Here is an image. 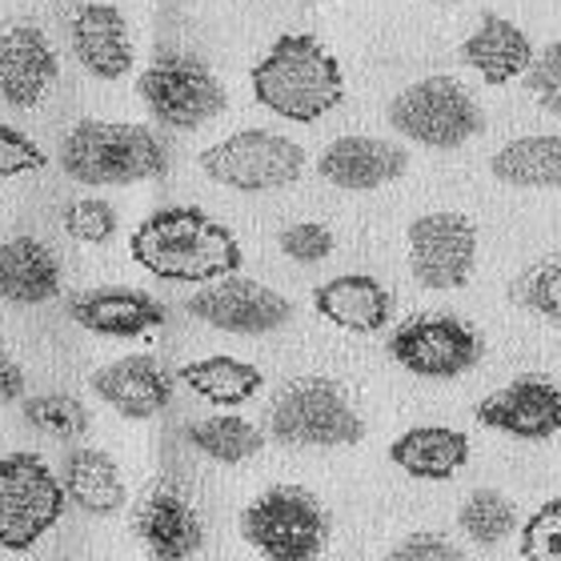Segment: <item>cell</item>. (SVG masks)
<instances>
[{"label": "cell", "mask_w": 561, "mask_h": 561, "mask_svg": "<svg viewBox=\"0 0 561 561\" xmlns=\"http://www.w3.org/2000/svg\"><path fill=\"white\" fill-rule=\"evenodd\" d=\"M129 253L145 273L176 285H209L241 273L245 261L233 229L197 205H169L149 213L133 229Z\"/></svg>", "instance_id": "cell-1"}, {"label": "cell", "mask_w": 561, "mask_h": 561, "mask_svg": "<svg viewBox=\"0 0 561 561\" xmlns=\"http://www.w3.org/2000/svg\"><path fill=\"white\" fill-rule=\"evenodd\" d=\"M249 84L261 108L293 125H317L345 101V72L313 33H280Z\"/></svg>", "instance_id": "cell-2"}, {"label": "cell", "mask_w": 561, "mask_h": 561, "mask_svg": "<svg viewBox=\"0 0 561 561\" xmlns=\"http://www.w3.org/2000/svg\"><path fill=\"white\" fill-rule=\"evenodd\" d=\"M57 161L65 176L89 188L161 181L169 173L164 140L133 121H77L60 140Z\"/></svg>", "instance_id": "cell-3"}, {"label": "cell", "mask_w": 561, "mask_h": 561, "mask_svg": "<svg viewBox=\"0 0 561 561\" xmlns=\"http://www.w3.org/2000/svg\"><path fill=\"white\" fill-rule=\"evenodd\" d=\"M241 538L265 561H317L333 538V517L313 490L270 485L241 510Z\"/></svg>", "instance_id": "cell-4"}, {"label": "cell", "mask_w": 561, "mask_h": 561, "mask_svg": "<svg viewBox=\"0 0 561 561\" xmlns=\"http://www.w3.org/2000/svg\"><path fill=\"white\" fill-rule=\"evenodd\" d=\"M389 129L398 137L413 140L421 149H461L466 140L481 137L485 129V113L481 105L469 96V89L457 77H445V72H433V77H421V81L405 84L386 108Z\"/></svg>", "instance_id": "cell-5"}, {"label": "cell", "mask_w": 561, "mask_h": 561, "mask_svg": "<svg viewBox=\"0 0 561 561\" xmlns=\"http://www.w3.org/2000/svg\"><path fill=\"white\" fill-rule=\"evenodd\" d=\"M270 433L289 449H345L365 437V421L337 381L297 377L273 398Z\"/></svg>", "instance_id": "cell-6"}, {"label": "cell", "mask_w": 561, "mask_h": 561, "mask_svg": "<svg viewBox=\"0 0 561 561\" xmlns=\"http://www.w3.org/2000/svg\"><path fill=\"white\" fill-rule=\"evenodd\" d=\"M137 93L149 108V117L176 133H193L201 125H209L229 105L221 77L188 53H161L157 60H149L137 77Z\"/></svg>", "instance_id": "cell-7"}, {"label": "cell", "mask_w": 561, "mask_h": 561, "mask_svg": "<svg viewBox=\"0 0 561 561\" xmlns=\"http://www.w3.org/2000/svg\"><path fill=\"white\" fill-rule=\"evenodd\" d=\"M65 481L41 454L0 457V550L24 553L45 538L65 514Z\"/></svg>", "instance_id": "cell-8"}, {"label": "cell", "mask_w": 561, "mask_h": 561, "mask_svg": "<svg viewBox=\"0 0 561 561\" xmlns=\"http://www.w3.org/2000/svg\"><path fill=\"white\" fill-rule=\"evenodd\" d=\"M201 173L233 193H277L301 181L305 149L285 133L241 129L201 152Z\"/></svg>", "instance_id": "cell-9"}, {"label": "cell", "mask_w": 561, "mask_h": 561, "mask_svg": "<svg viewBox=\"0 0 561 561\" xmlns=\"http://www.w3.org/2000/svg\"><path fill=\"white\" fill-rule=\"evenodd\" d=\"M389 357L413 377L425 381H454L478 369L481 333L454 313H413L389 333Z\"/></svg>", "instance_id": "cell-10"}, {"label": "cell", "mask_w": 561, "mask_h": 561, "mask_svg": "<svg viewBox=\"0 0 561 561\" xmlns=\"http://www.w3.org/2000/svg\"><path fill=\"white\" fill-rule=\"evenodd\" d=\"M405 245H410L413 280L430 293L466 289L478 270V225L466 213H421L417 221H410Z\"/></svg>", "instance_id": "cell-11"}, {"label": "cell", "mask_w": 561, "mask_h": 561, "mask_svg": "<svg viewBox=\"0 0 561 561\" xmlns=\"http://www.w3.org/2000/svg\"><path fill=\"white\" fill-rule=\"evenodd\" d=\"M185 309L209 329L237 333V337H265V333H277L293 321L289 297H280L277 289L253 277H241V273L201 285L185 301Z\"/></svg>", "instance_id": "cell-12"}, {"label": "cell", "mask_w": 561, "mask_h": 561, "mask_svg": "<svg viewBox=\"0 0 561 561\" xmlns=\"http://www.w3.org/2000/svg\"><path fill=\"white\" fill-rule=\"evenodd\" d=\"M473 413L493 433L517 442H550L561 433V386L541 374H522L497 393L481 398Z\"/></svg>", "instance_id": "cell-13"}, {"label": "cell", "mask_w": 561, "mask_h": 561, "mask_svg": "<svg viewBox=\"0 0 561 561\" xmlns=\"http://www.w3.org/2000/svg\"><path fill=\"white\" fill-rule=\"evenodd\" d=\"M60 77V57L45 28L9 24L0 28V101L9 108H36L53 93Z\"/></svg>", "instance_id": "cell-14"}, {"label": "cell", "mask_w": 561, "mask_h": 561, "mask_svg": "<svg viewBox=\"0 0 561 561\" xmlns=\"http://www.w3.org/2000/svg\"><path fill=\"white\" fill-rule=\"evenodd\" d=\"M317 173L345 193H374L410 173V152L386 137H337L321 149Z\"/></svg>", "instance_id": "cell-15"}, {"label": "cell", "mask_w": 561, "mask_h": 561, "mask_svg": "<svg viewBox=\"0 0 561 561\" xmlns=\"http://www.w3.org/2000/svg\"><path fill=\"white\" fill-rule=\"evenodd\" d=\"M69 41L72 57L81 60V69L96 81H121L133 69V36L129 21L117 4L89 0L77 4L69 16Z\"/></svg>", "instance_id": "cell-16"}, {"label": "cell", "mask_w": 561, "mask_h": 561, "mask_svg": "<svg viewBox=\"0 0 561 561\" xmlns=\"http://www.w3.org/2000/svg\"><path fill=\"white\" fill-rule=\"evenodd\" d=\"M69 317L81 329L96 333V337H145L152 329H161L169 321L164 309L152 293L129 289V285H101V289H84L69 301Z\"/></svg>", "instance_id": "cell-17"}, {"label": "cell", "mask_w": 561, "mask_h": 561, "mask_svg": "<svg viewBox=\"0 0 561 561\" xmlns=\"http://www.w3.org/2000/svg\"><path fill=\"white\" fill-rule=\"evenodd\" d=\"M89 386L108 410H117L129 421H149L169 410L173 401V377L164 374V365L149 353H133L121 362H108L89 377Z\"/></svg>", "instance_id": "cell-18"}, {"label": "cell", "mask_w": 561, "mask_h": 561, "mask_svg": "<svg viewBox=\"0 0 561 561\" xmlns=\"http://www.w3.org/2000/svg\"><path fill=\"white\" fill-rule=\"evenodd\" d=\"M133 534L145 541V550L157 561H188L205 546V522L193 510L185 493L157 485L149 497H140L133 514Z\"/></svg>", "instance_id": "cell-19"}, {"label": "cell", "mask_w": 561, "mask_h": 561, "mask_svg": "<svg viewBox=\"0 0 561 561\" xmlns=\"http://www.w3.org/2000/svg\"><path fill=\"white\" fill-rule=\"evenodd\" d=\"M461 65L473 69L485 84L502 89V84L526 77L538 48L529 41V33L522 24H514L510 16H497V12H485L481 24L461 41Z\"/></svg>", "instance_id": "cell-20"}, {"label": "cell", "mask_w": 561, "mask_h": 561, "mask_svg": "<svg viewBox=\"0 0 561 561\" xmlns=\"http://www.w3.org/2000/svg\"><path fill=\"white\" fill-rule=\"evenodd\" d=\"M313 309L345 333H381L393 321V293L369 273H341L317 285Z\"/></svg>", "instance_id": "cell-21"}, {"label": "cell", "mask_w": 561, "mask_h": 561, "mask_svg": "<svg viewBox=\"0 0 561 561\" xmlns=\"http://www.w3.org/2000/svg\"><path fill=\"white\" fill-rule=\"evenodd\" d=\"M469 437L454 425H413L389 445V461L417 481H449L469 466Z\"/></svg>", "instance_id": "cell-22"}, {"label": "cell", "mask_w": 561, "mask_h": 561, "mask_svg": "<svg viewBox=\"0 0 561 561\" xmlns=\"http://www.w3.org/2000/svg\"><path fill=\"white\" fill-rule=\"evenodd\" d=\"M60 293L57 253L36 237L0 241V301L45 305Z\"/></svg>", "instance_id": "cell-23"}, {"label": "cell", "mask_w": 561, "mask_h": 561, "mask_svg": "<svg viewBox=\"0 0 561 561\" xmlns=\"http://www.w3.org/2000/svg\"><path fill=\"white\" fill-rule=\"evenodd\" d=\"M60 481H65L69 502L93 517H113L129 502L125 473H121V466L105 449H89V445L69 449L65 466H60Z\"/></svg>", "instance_id": "cell-24"}, {"label": "cell", "mask_w": 561, "mask_h": 561, "mask_svg": "<svg viewBox=\"0 0 561 561\" xmlns=\"http://www.w3.org/2000/svg\"><path fill=\"white\" fill-rule=\"evenodd\" d=\"M176 381L185 389H193L201 401L209 405H221V410H237L261 393L265 386V374H261L253 362H241V357H229V353H213V357H201V362H188L176 369Z\"/></svg>", "instance_id": "cell-25"}, {"label": "cell", "mask_w": 561, "mask_h": 561, "mask_svg": "<svg viewBox=\"0 0 561 561\" xmlns=\"http://www.w3.org/2000/svg\"><path fill=\"white\" fill-rule=\"evenodd\" d=\"M490 173L510 188H561V137H517L493 152Z\"/></svg>", "instance_id": "cell-26"}, {"label": "cell", "mask_w": 561, "mask_h": 561, "mask_svg": "<svg viewBox=\"0 0 561 561\" xmlns=\"http://www.w3.org/2000/svg\"><path fill=\"white\" fill-rule=\"evenodd\" d=\"M185 442L217 466H241L265 449V433L237 413H213V417L188 421Z\"/></svg>", "instance_id": "cell-27"}, {"label": "cell", "mask_w": 561, "mask_h": 561, "mask_svg": "<svg viewBox=\"0 0 561 561\" xmlns=\"http://www.w3.org/2000/svg\"><path fill=\"white\" fill-rule=\"evenodd\" d=\"M457 529L466 534L473 546H497L505 541L514 529H522V517H517V505L505 497L502 490H490L481 485L461 502L457 510Z\"/></svg>", "instance_id": "cell-28"}, {"label": "cell", "mask_w": 561, "mask_h": 561, "mask_svg": "<svg viewBox=\"0 0 561 561\" xmlns=\"http://www.w3.org/2000/svg\"><path fill=\"white\" fill-rule=\"evenodd\" d=\"M24 425H33L36 433H45L53 442H77L93 430V413L81 398L72 393H36L21 405Z\"/></svg>", "instance_id": "cell-29"}, {"label": "cell", "mask_w": 561, "mask_h": 561, "mask_svg": "<svg viewBox=\"0 0 561 561\" xmlns=\"http://www.w3.org/2000/svg\"><path fill=\"white\" fill-rule=\"evenodd\" d=\"M514 301L529 313L546 317L550 325H561V257H550L522 273L514 285Z\"/></svg>", "instance_id": "cell-30"}, {"label": "cell", "mask_w": 561, "mask_h": 561, "mask_svg": "<svg viewBox=\"0 0 561 561\" xmlns=\"http://www.w3.org/2000/svg\"><path fill=\"white\" fill-rule=\"evenodd\" d=\"M60 225H65V233L72 241H81V245H108L113 237H117V209L101 197H77L65 205L60 213Z\"/></svg>", "instance_id": "cell-31"}, {"label": "cell", "mask_w": 561, "mask_h": 561, "mask_svg": "<svg viewBox=\"0 0 561 561\" xmlns=\"http://www.w3.org/2000/svg\"><path fill=\"white\" fill-rule=\"evenodd\" d=\"M522 558L526 561H561V493L541 502L529 522H522Z\"/></svg>", "instance_id": "cell-32"}, {"label": "cell", "mask_w": 561, "mask_h": 561, "mask_svg": "<svg viewBox=\"0 0 561 561\" xmlns=\"http://www.w3.org/2000/svg\"><path fill=\"white\" fill-rule=\"evenodd\" d=\"M333 249H337V237L321 221H297L289 229H280V253L297 265H321L333 257Z\"/></svg>", "instance_id": "cell-33"}, {"label": "cell", "mask_w": 561, "mask_h": 561, "mask_svg": "<svg viewBox=\"0 0 561 561\" xmlns=\"http://www.w3.org/2000/svg\"><path fill=\"white\" fill-rule=\"evenodd\" d=\"M526 89L534 96V105L561 121V36L534 57V65L526 72Z\"/></svg>", "instance_id": "cell-34"}, {"label": "cell", "mask_w": 561, "mask_h": 561, "mask_svg": "<svg viewBox=\"0 0 561 561\" xmlns=\"http://www.w3.org/2000/svg\"><path fill=\"white\" fill-rule=\"evenodd\" d=\"M45 164H48L45 149L28 133L0 125V176H28V173H41Z\"/></svg>", "instance_id": "cell-35"}, {"label": "cell", "mask_w": 561, "mask_h": 561, "mask_svg": "<svg viewBox=\"0 0 561 561\" xmlns=\"http://www.w3.org/2000/svg\"><path fill=\"white\" fill-rule=\"evenodd\" d=\"M381 561H466V553L457 550L445 534H430V529H421V534L401 538Z\"/></svg>", "instance_id": "cell-36"}, {"label": "cell", "mask_w": 561, "mask_h": 561, "mask_svg": "<svg viewBox=\"0 0 561 561\" xmlns=\"http://www.w3.org/2000/svg\"><path fill=\"white\" fill-rule=\"evenodd\" d=\"M24 393V369L12 362V353L4 350V341H0V405H9Z\"/></svg>", "instance_id": "cell-37"}, {"label": "cell", "mask_w": 561, "mask_h": 561, "mask_svg": "<svg viewBox=\"0 0 561 561\" xmlns=\"http://www.w3.org/2000/svg\"><path fill=\"white\" fill-rule=\"evenodd\" d=\"M425 4H454V0H425Z\"/></svg>", "instance_id": "cell-38"}]
</instances>
